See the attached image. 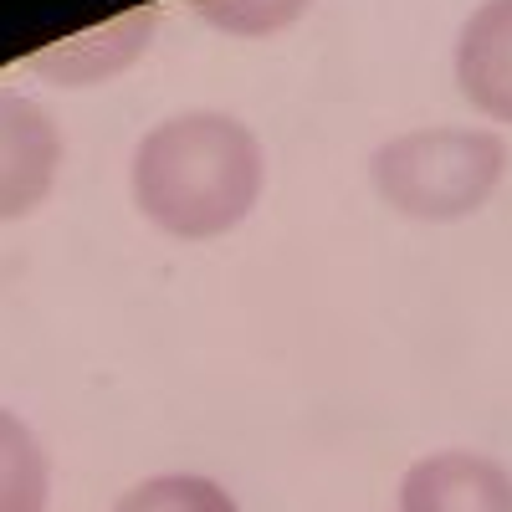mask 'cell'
<instances>
[{"instance_id": "1", "label": "cell", "mask_w": 512, "mask_h": 512, "mask_svg": "<svg viewBox=\"0 0 512 512\" xmlns=\"http://www.w3.org/2000/svg\"><path fill=\"white\" fill-rule=\"evenodd\" d=\"M139 216L175 241L231 236L267 190L262 139L221 108H185L154 123L128 164Z\"/></svg>"}, {"instance_id": "2", "label": "cell", "mask_w": 512, "mask_h": 512, "mask_svg": "<svg viewBox=\"0 0 512 512\" xmlns=\"http://www.w3.org/2000/svg\"><path fill=\"white\" fill-rule=\"evenodd\" d=\"M507 175V144L492 128H410V134L384 139L369 154V185L374 195L405 221H461L497 195Z\"/></svg>"}, {"instance_id": "3", "label": "cell", "mask_w": 512, "mask_h": 512, "mask_svg": "<svg viewBox=\"0 0 512 512\" xmlns=\"http://www.w3.org/2000/svg\"><path fill=\"white\" fill-rule=\"evenodd\" d=\"M57 169H62L57 118L41 103L0 88V226L47 205Z\"/></svg>"}, {"instance_id": "4", "label": "cell", "mask_w": 512, "mask_h": 512, "mask_svg": "<svg viewBox=\"0 0 512 512\" xmlns=\"http://www.w3.org/2000/svg\"><path fill=\"white\" fill-rule=\"evenodd\" d=\"M400 512H512V472L482 451H431L405 472Z\"/></svg>"}, {"instance_id": "5", "label": "cell", "mask_w": 512, "mask_h": 512, "mask_svg": "<svg viewBox=\"0 0 512 512\" xmlns=\"http://www.w3.org/2000/svg\"><path fill=\"white\" fill-rule=\"evenodd\" d=\"M149 41H154V6H139L128 16L93 26V31H77L67 41H52V47L31 52L26 67L36 77L57 82V88H93V82H108L134 67Z\"/></svg>"}, {"instance_id": "6", "label": "cell", "mask_w": 512, "mask_h": 512, "mask_svg": "<svg viewBox=\"0 0 512 512\" xmlns=\"http://www.w3.org/2000/svg\"><path fill=\"white\" fill-rule=\"evenodd\" d=\"M456 88L482 118L512 123V0H482L461 21Z\"/></svg>"}, {"instance_id": "7", "label": "cell", "mask_w": 512, "mask_h": 512, "mask_svg": "<svg viewBox=\"0 0 512 512\" xmlns=\"http://www.w3.org/2000/svg\"><path fill=\"white\" fill-rule=\"evenodd\" d=\"M52 502V461L36 431L0 405V512H47Z\"/></svg>"}, {"instance_id": "8", "label": "cell", "mask_w": 512, "mask_h": 512, "mask_svg": "<svg viewBox=\"0 0 512 512\" xmlns=\"http://www.w3.org/2000/svg\"><path fill=\"white\" fill-rule=\"evenodd\" d=\"M113 512H241L236 497L216 482V477H200V472H159L134 482Z\"/></svg>"}, {"instance_id": "9", "label": "cell", "mask_w": 512, "mask_h": 512, "mask_svg": "<svg viewBox=\"0 0 512 512\" xmlns=\"http://www.w3.org/2000/svg\"><path fill=\"white\" fill-rule=\"evenodd\" d=\"M185 6H190L210 31L256 41V36H277V31L297 26L313 0H185Z\"/></svg>"}]
</instances>
